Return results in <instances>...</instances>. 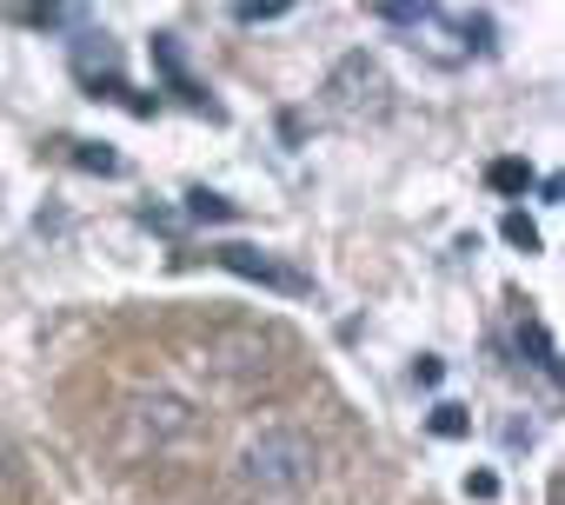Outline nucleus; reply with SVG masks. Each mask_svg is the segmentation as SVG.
Wrapping results in <instances>:
<instances>
[{
  "instance_id": "nucleus-1",
  "label": "nucleus",
  "mask_w": 565,
  "mask_h": 505,
  "mask_svg": "<svg viewBox=\"0 0 565 505\" xmlns=\"http://www.w3.org/2000/svg\"><path fill=\"white\" fill-rule=\"evenodd\" d=\"M313 472H320V445L307 432H294V426H273V432L246 439V452H239V485L259 492V498H287Z\"/></svg>"
},
{
  "instance_id": "nucleus-2",
  "label": "nucleus",
  "mask_w": 565,
  "mask_h": 505,
  "mask_svg": "<svg viewBox=\"0 0 565 505\" xmlns=\"http://www.w3.org/2000/svg\"><path fill=\"white\" fill-rule=\"evenodd\" d=\"M327 107L347 120V127H366V120H386L393 114V80L373 54H347L327 80Z\"/></svg>"
},
{
  "instance_id": "nucleus-3",
  "label": "nucleus",
  "mask_w": 565,
  "mask_h": 505,
  "mask_svg": "<svg viewBox=\"0 0 565 505\" xmlns=\"http://www.w3.org/2000/svg\"><path fill=\"white\" fill-rule=\"evenodd\" d=\"M213 260L226 267V273H239V280H259V287H273V293H313V280L300 273V267H279V260H266V253L259 246H220L213 253Z\"/></svg>"
},
{
  "instance_id": "nucleus-4",
  "label": "nucleus",
  "mask_w": 565,
  "mask_h": 505,
  "mask_svg": "<svg viewBox=\"0 0 565 505\" xmlns=\"http://www.w3.org/2000/svg\"><path fill=\"white\" fill-rule=\"evenodd\" d=\"M74 74H81L87 87H100V74H107V94H120V47H114L107 34H81V41H74Z\"/></svg>"
},
{
  "instance_id": "nucleus-5",
  "label": "nucleus",
  "mask_w": 565,
  "mask_h": 505,
  "mask_svg": "<svg viewBox=\"0 0 565 505\" xmlns=\"http://www.w3.org/2000/svg\"><path fill=\"white\" fill-rule=\"evenodd\" d=\"M373 14L380 21H393V28H406V34H419V28H439L446 14H439V0H373Z\"/></svg>"
},
{
  "instance_id": "nucleus-6",
  "label": "nucleus",
  "mask_w": 565,
  "mask_h": 505,
  "mask_svg": "<svg viewBox=\"0 0 565 505\" xmlns=\"http://www.w3.org/2000/svg\"><path fill=\"white\" fill-rule=\"evenodd\" d=\"M519 346H532V366H539L545 379H558V359H552V340H545L539 320H519Z\"/></svg>"
},
{
  "instance_id": "nucleus-7",
  "label": "nucleus",
  "mask_w": 565,
  "mask_h": 505,
  "mask_svg": "<svg viewBox=\"0 0 565 505\" xmlns=\"http://www.w3.org/2000/svg\"><path fill=\"white\" fill-rule=\"evenodd\" d=\"M74 147V160L87 166V173H120V153H107V147H87V140H67Z\"/></svg>"
},
{
  "instance_id": "nucleus-8",
  "label": "nucleus",
  "mask_w": 565,
  "mask_h": 505,
  "mask_svg": "<svg viewBox=\"0 0 565 505\" xmlns=\"http://www.w3.org/2000/svg\"><path fill=\"white\" fill-rule=\"evenodd\" d=\"M492 186H499V193H525V186H532V166H525V160H499V166H492Z\"/></svg>"
},
{
  "instance_id": "nucleus-9",
  "label": "nucleus",
  "mask_w": 565,
  "mask_h": 505,
  "mask_svg": "<svg viewBox=\"0 0 565 505\" xmlns=\"http://www.w3.org/2000/svg\"><path fill=\"white\" fill-rule=\"evenodd\" d=\"M186 213H193V219H233V206H226L220 193H206V186L186 193Z\"/></svg>"
},
{
  "instance_id": "nucleus-10",
  "label": "nucleus",
  "mask_w": 565,
  "mask_h": 505,
  "mask_svg": "<svg viewBox=\"0 0 565 505\" xmlns=\"http://www.w3.org/2000/svg\"><path fill=\"white\" fill-rule=\"evenodd\" d=\"M505 239H512V246H525V253H539V226H532L525 213H505Z\"/></svg>"
},
{
  "instance_id": "nucleus-11",
  "label": "nucleus",
  "mask_w": 565,
  "mask_h": 505,
  "mask_svg": "<svg viewBox=\"0 0 565 505\" xmlns=\"http://www.w3.org/2000/svg\"><path fill=\"white\" fill-rule=\"evenodd\" d=\"M433 432H439V439L466 432V412H459V406H439V412H433Z\"/></svg>"
},
{
  "instance_id": "nucleus-12",
  "label": "nucleus",
  "mask_w": 565,
  "mask_h": 505,
  "mask_svg": "<svg viewBox=\"0 0 565 505\" xmlns=\"http://www.w3.org/2000/svg\"><path fill=\"white\" fill-rule=\"evenodd\" d=\"M0 472H8V445H0Z\"/></svg>"
}]
</instances>
